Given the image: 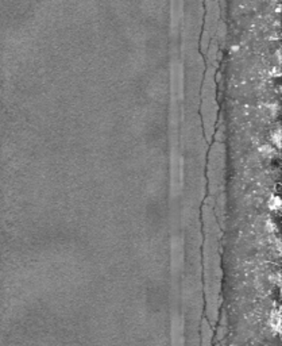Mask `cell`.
<instances>
[{
    "label": "cell",
    "instance_id": "6da1fadb",
    "mask_svg": "<svg viewBox=\"0 0 282 346\" xmlns=\"http://www.w3.org/2000/svg\"><path fill=\"white\" fill-rule=\"evenodd\" d=\"M269 204H270V207L273 210H278L279 206H281V200H279L277 196H273L270 199V202H269Z\"/></svg>",
    "mask_w": 282,
    "mask_h": 346
}]
</instances>
